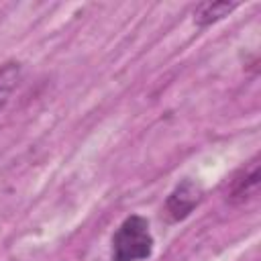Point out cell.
I'll use <instances>...</instances> for the list:
<instances>
[{
    "label": "cell",
    "mask_w": 261,
    "mask_h": 261,
    "mask_svg": "<svg viewBox=\"0 0 261 261\" xmlns=\"http://www.w3.org/2000/svg\"><path fill=\"white\" fill-rule=\"evenodd\" d=\"M20 73H22V67H20V63H16V61H8V63H4V65L0 67V110L8 104L10 94H12L14 88L18 86Z\"/></svg>",
    "instance_id": "cell-5"
},
{
    "label": "cell",
    "mask_w": 261,
    "mask_h": 261,
    "mask_svg": "<svg viewBox=\"0 0 261 261\" xmlns=\"http://www.w3.org/2000/svg\"><path fill=\"white\" fill-rule=\"evenodd\" d=\"M153 234L147 218L133 214L112 234V261H143L153 255Z\"/></svg>",
    "instance_id": "cell-1"
},
{
    "label": "cell",
    "mask_w": 261,
    "mask_h": 261,
    "mask_svg": "<svg viewBox=\"0 0 261 261\" xmlns=\"http://www.w3.org/2000/svg\"><path fill=\"white\" fill-rule=\"evenodd\" d=\"M237 6V2H202L194 10V22L198 27H210L228 16Z\"/></svg>",
    "instance_id": "cell-4"
},
{
    "label": "cell",
    "mask_w": 261,
    "mask_h": 261,
    "mask_svg": "<svg viewBox=\"0 0 261 261\" xmlns=\"http://www.w3.org/2000/svg\"><path fill=\"white\" fill-rule=\"evenodd\" d=\"M259 181H261V171H259V155H255L251 161H247L243 167H239L232 177L228 179L224 198L230 204H245L253 200L259 194Z\"/></svg>",
    "instance_id": "cell-2"
},
{
    "label": "cell",
    "mask_w": 261,
    "mask_h": 261,
    "mask_svg": "<svg viewBox=\"0 0 261 261\" xmlns=\"http://www.w3.org/2000/svg\"><path fill=\"white\" fill-rule=\"evenodd\" d=\"M202 200V188L194 179L179 181L165 200V216L171 222L186 220Z\"/></svg>",
    "instance_id": "cell-3"
}]
</instances>
